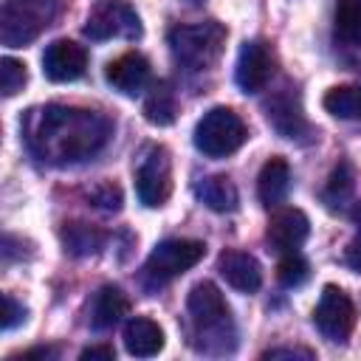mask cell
I'll list each match as a JSON object with an SVG mask.
<instances>
[{
	"instance_id": "obj_1",
	"label": "cell",
	"mask_w": 361,
	"mask_h": 361,
	"mask_svg": "<svg viewBox=\"0 0 361 361\" xmlns=\"http://www.w3.org/2000/svg\"><path fill=\"white\" fill-rule=\"evenodd\" d=\"M113 121L87 107L45 104L34 107L23 118V138L28 149L54 166H71L93 158L107 147Z\"/></svg>"
},
{
	"instance_id": "obj_2",
	"label": "cell",
	"mask_w": 361,
	"mask_h": 361,
	"mask_svg": "<svg viewBox=\"0 0 361 361\" xmlns=\"http://www.w3.org/2000/svg\"><path fill=\"white\" fill-rule=\"evenodd\" d=\"M226 45V28L214 20L195 23V25H175L169 31V51L178 65L186 71L212 68Z\"/></svg>"
},
{
	"instance_id": "obj_3",
	"label": "cell",
	"mask_w": 361,
	"mask_h": 361,
	"mask_svg": "<svg viewBox=\"0 0 361 361\" xmlns=\"http://www.w3.org/2000/svg\"><path fill=\"white\" fill-rule=\"evenodd\" d=\"M59 14V0H6L0 8V39L6 48L34 42Z\"/></svg>"
},
{
	"instance_id": "obj_4",
	"label": "cell",
	"mask_w": 361,
	"mask_h": 361,
	"mask_svg": "<svg viewBox=\"0 0 361 361\" xmlns=\"http://www.w3.org/2000/svg\"><path fill=\"white\" fill-rule=\"evenodd\" d=\"M186 310H189V319H192V327H195V336L197 338H206V341H223L231 338L234 341V324H231V310L220 293V288L214 282H197L189 296H186ZM231 350V344H226Z\"/></svg>"
},
{
	"instance_id": "obj_5",
	"label": "cell",
	"mask_w": 361,
	"mask_h": 361,
	"mask_svg": "<svg viewBox=\"0 0 361 361\" xmlns=\"http://www.w3.org/2000/svg\"><path fill=\"white\" fill-rule=\"evenodd\" d=\"M245 138L248 127L231 107H212L195 124V147L209 158H226L237 152Z\"/></svg>"
},
{
	"instance_id": "obj_6",
	"label": "cell",
	"mask_w": 361,
	"mask_h": 361,
	"mask_svg": "<svg viewBox=\"0 0 361 361\" xmlns=\"http://www.w3.org/2000/svg\"><path fill=\"white\" fill-rule=\"evenodd\" d=\"M203 254H206V245L200 240H186V237L164 240L149 251V257L144 262V276L155 285L169 282L178 274L195 268L203 259Z\"/></svg>"
},
{
	"instance_id": "obj_7",
	"label": "cell",
	"mask_w": 361,
	"mask_h": 361,
	"mask_svg": "<svg viewBox=\"0 0 361 361\" xmlns=\"http://www.w3.org/2000/svg\"><path fill=\"white\" fill-rule=\"evenodd\" d=\"M85 37L102 39H138L141 20L127 0H99L96 8L87 14Z\"/></svg>"
},
{
	"instance_id": "obj_8",
	"label": "cell",
	"mask_w": 361,
	"mask_h": 361,
	"mask_svg": "<svg viewBox=\"0 0 361 361\" xmlns=\"http://www.w3.org/2000/svg\"><path fill=\"white\" fill-rule=\"evenodd\" d=\"M138 200L149 209H158L172 195V158L166 147H149L135 169Z\"/></svg>"
},
{
	"instance_id": "obj_9",
	"label": "cell",
	"mask_w": 361,
	"mask_h": 361,
	"mask_svg": "<svg viewBox=\"0 0 361 361\" xmlns=\"http://www.w3.org/2000/svg\"><path fill=\"white\" fill-rule=\"evenodd\" d=\"M313 324L316 330L333 341V344H344L355 327V305L353 299L336 288V285H324L322 296H319V305L313 310Z\"/></svg>"
},
{
	"instance_id": "obj_10",
	"label": "cell",
	"mask_w": 361,
	"mask_h": 361,
	"mask_svg": "<svg viewBox=\"0 0 361 361\" xmlns=\"http://www.w3.org/2000/svg\"><path fill=\"white\" fill-rule=\"evenodd\" d=\"M274 65H276V59H274V51L268 42H262V39L243 42L240 56H237V68H234V79H237L240 90L243 93L265 90V85L274 76Z\"/></svg>"
},
{
	"instance_id": "obj_11",
	"label": "cell",
	"mask_w": 361,
	"mask_h": 361,
	"mask_svg": "<svg viewBox=\"0 0 361 361\" xmlns=\"http://www.w3.org/2000/svg\"><path fill=\"white\" fill-rule=\"evenodd\" d=\"M87 68V51L73 39H54L42 54V73L51 82H73Z\"/></svg>"
},
{
	"instance_id": "obj_12",
	"label": "cell",
	"mask_w": 361,
	"mask_h": 361,
	"mask_svg": "<svg viewBox=\"0 0 361 361\" xmlns=\"http://www.w3.org/2000/svg\"><path fill=\"white\" fill-rule=\"evenodd\" d=\"M307 231H310V220L302 209H279L271 214L265 237L276 251L288 254V251H296L307 240Z\"/></svg>"
},
{
	"instance_id": "obj_13",
	"label": "cell",
	"mask_w": 361,
	"mask_h": 361,
	"mask_svg": "<svg viewBox=\"0 0 361 361\" xmlns=\"http://www.w3.org/2000/svg\"><path fill=\"white\" fill-rule=\"evenodd\" d=\"M217 271L220 276L240 293H254L262 285V268L257 262L254 254L248 251H237V248H226L217 257Z\"/></svg>"
},
{
	"instance_id": "obj_14",
	"label": "cell",
	"mask_w": 361,
	"mask_h": 361,
	"mask_svg": "<svg viewBox=\"0 0 361 361\" xmlns=\"http://www.w3.org/2000/svg\"><path fill=\"white\" fill-rule=\"evenodd\" d=\"M104 79L113 85V90H118L124 96H138L149 85V62H147V56H141L135 51L121 54L118 59H113L107 65Z\"/></svg>"
},
{
	"instance_id": "obj_15",
	"label": "cell",
	"mask_w": 361,
	"mask_h": 361,
	"mask_svg": "<svg viewBox=\"0 0 361 361\" xmlns=\"http://www.w3.org/2000/svg\"><path fill=\"white\" fill-rule=\"evenodd\" d=\"M265 116H268V124L282 135V138H296L307 130V121H305V113H302V104H299V96L290 93L288 87L279 90L276 96H271L265 102Z\"/></svg>"
},
{
	"instance_id": "obj_16",
	"label": "cell",
	"mask_w": 361,
	"mask_h": 361,
	"mask_svg": "<svg viewBox=\"0 0 361 361\" xmlns=\"http://www.w3.org/2000/svg\"><path fill=\"white\" fill-rule=\"evenodd\" d=\"M164 344H166V338H164V330L158 322H152L147 316H133L124 324V347L130 355L152 358L164 350Z\"/></svg>"
},
{
	"instance_id": "obj_17",
	"label": "cell",
	"mask_w": 361,
	"mask_h": 361,
	"mask_svg": "<svg viewBox=\"0 0 361 361\" xmlns=\"http://www.w3.org/2000/svg\"><path fill=\"white\" fill-rule=\"evenodd\" d=\"M130 313V299L118 285H102L93 296L90 307V327L93 330H110Z\"/></svg>"
},
{
	"instance_id": "obj_18",
	"label": "cell",
	"mask_w": 361,
	"mask_h": 361,
	"mask_svg": "<svg viewBox=\"0 0 361 361\" xmlns=\"http://www.w3.org/2000/svg\"><path fill=\"white\" fill-rule=\"evenodd\" d=\"M288 189H290V166L285 158L274 155L262 164L259 169V178H257V195H259V203L262 206H279L285 197H288Z\"/></svg>"
},
{
	"instance_id": "obj_19",
	"label": "cell",
	"mask_w": 361,
	"mask_h": 361,
	"mask_svg": "<svg viewBox=\"0 0 361 361\" xmlns=\"http://www.w3.org/2000/svg\"><path fill=\"white\" fill-rule=\"evenodd\" d=\"M195 192L212 212H234L237 209V186L231 183L228 175H209L197 183Z\"/></svg>"
},
{
	"instance_id": "obj_20",
	"label": "cell",
	"mask_w": 361,
	"mask_h": 361,
	"mask_svg": "<svg viewBox=\"0 0 361 361\" xmlns=\"http://www.w3.org/2000/svg\"><path fill=\"white\" fill-rule=\"evenodd\" d=\"M353 192H355V169L350 161H338L327 178V186L322 192V200L330 206V209H344L350 200H353Z\"/></svg>"
},
{
	"instance_id": "obj_21",
	"label": "cell",
	"mask_w": 361,
	"mask_h": 361,
	"mask_svg": "<svg viewBox=\"0 0 361 361\" xmlns=\"http://www.w3.org/2000/svg\"><path fill=\"white\" fill-rule=\"evenodd\" d=\"M324 110L344 121H361V87L358 85H338L330 87L322 99Z\"/></svg>"
},
{
	"instance_id": "obj_22",
	"label": "cell",
	"mask_w": 361,
	"mask_h": 361,
	"mask_svg": "<svg viewBox=\"0 0 361 361\" xmlns=\"http://www.w3.org/2000/svg\"><path fill=\"white\" fill-rule=\"evenodd\" d=\"M175 113H178V102H175V93H172L169 82L152 85V90L144 102V118L155 127H169L175 121Z\"/></svg>"
},
{
	"instance_id": "obj_23",
	"label": "cell",
	"mask_w": 361,
	"mask_h": 361,
	"mask_svg": "<svg viewBox=\"0 0 361 361\" xmlns=\"http://www.w3.org/2000/svg\"><path fill=\"white\" fill-rule=\"evenodd\" d=\"M62 243H65V251H71L76 257H87L104 245V231H99L87 223H65Z\"/></svg>"
},
{
	"instance_id": "obj_24",
	"label": "cell",
	"mask_w": 361,
	"mask_h": 361,
	"mask_svg": "<svg viewBox=\"0 0 361 361\" xmlns=\"http://www.w3.org/2000/svg\"><path fill=\"white\" fill-rule=\"evenodd\" d=\"M336 34L347 45L361 48V0H338V6H336Z\"/></svg>"
},
{
	"instance_id": "obj_25",
	"label": "cell",
	"mask_w": 361,
	"mask_h": 361,
	"mask_svg": "<svg viewBox=\"0 0 361 361\" xmlns=\"http://www.w3.org/2000/svg\"><path fill=\"white\" fill-rule=\"evenodd\" d=\"M307 276H310V268H307L305 257H299L296 251H288V254L279 259V265H276V279H279V285H285V288H299Z\"/></svg>"
},
{
	"instance_id": "obj_26",
	"label": "cell",
	"mask_w": 361,
	"mask_h": 361,
	"mask_svg": "<svg viewBox=\"0 0 361 361\" xmlns=\"http://www.w3.org/2000/svg\"><path fill=\"white\" fill-rule=\"evenodd\" d=\"M28 82V71L20 59L3 56L0 59V90L3 96H14L17 90H23V85Z\"/></svg>"
},
{
	"instance_id": "obj_27",
	"label": "cell",
	"mask_w": 361,
	"mask_h": 361,
	"mask_svg": "<svg viewBox=\"0 0 361 361\" xmlns=\"http://www.w3.org/2000/svg\"><path fill=\"white\" fill-rule=\"evenodd\" d=\"M93 200H96V206H102L107 212H116V209H121V189L116 183H102L93 192Z\"/></svg>"
},
{
	"instance_id": "obj_28",
	"label": "cell",
	"mask_w": 361,
	"mask_h": 361,
	"mask_svg": "<svg viewBox=\"0 0 361 361\" xmlns=\"http://www.w3.org/2000/svg\"><path fill=\"white\" fill-rule=\"evenodd\" d=\"M25 319V307L14 299V296H3V330H11V327H17L20 322Z\"/></svg>"
},
{
	"instance_id": "obj_29",
	"label": "cell",
	"mask_w": 361,
	"mask_h": 361,
	"mask_svg": "<svg viewBox=\"0 0 361 361\" xmlns=\"http://www.w3.org/2000/svg\"><path fill=\"white\" fill-rule=\"evenodd\" d=\"M344 262L353 268V271H358L361 274V223H358V234L347 243V248H344Z\"/></svg>"
},
{
	"instance_id": "obj_30",
	"label": "cell",
	"mask_w": 361,
	"mask_h": 361,
	"mask_svg": "<svg viewBox=\"0 0 361 361\" xmlns=\"http://www.w3.org/2000/svg\"><path fill=\"white\" fill-rule=\"evenodd\" d=\"M262 358H313V353L305 347H276V350H265Z\"/></svg>"
},
{
	"instance_id": "obj_31",
	"label": "cell",
	"mask_w": 361,
	"mask_h": 361,
	"mask_svg": "<svg viewBox=\"0 0 361 361\" xmlns=\"http://www.w3.org/2000/svg\"><path fill=\"white\" fill-rule=\"evenodd\" d=\"M113 355H116V350H113L110 344H104V347H87V350H82L79 358H82V361H87V358H107V361H110Z\"/></svg>"
},
{
	"instance_id": "obj_32",
	"label": "cell",
	"mask_w": 361,
	"mask_h": 361,
	"mask_svg": "<svg viewBox=\"0 0 361 361\" xmlns=\"http://www.w3.org/2000/svg\"><path fill=\"white\" fill-rule=\"evenodd\" d=\"M37 355H54V350L51 347H37V350H28V353H23V358H37Z\"/></svg>"
},
{
	"instance_id": "obj_33",
	"label": "cell",
	"mask_w": 361,
	"mask_h": 361,
	"mask_svg": "<svg viewBox=\"0 0 361 361\" xmlns=\"http://www.w3.org/2000/svg\"><path fill=\"white\" fill-rule=\"evenodd\" d=\"M189 3H200V0H189Z\"/></svg>"
}]
</instances>
